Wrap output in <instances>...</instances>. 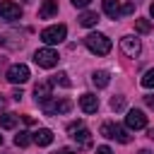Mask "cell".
<instances>
[{"instance_id":"cell-27","label":"cell","mask_w":154,"mask_h":154,"mask_svg":"<svg viewBox=\"0 0 154 154\" xmlns=\"http://www.w3.org/2000/svg\"><path fill=\"white\" fill-rule=\"evenodd\" d=\"M144 103H147L149 108H154V94H149V96H144Z\"/></svg>"},{"instance_id":"cell-2","label":"cell","mask_w":154,"mask_h":154,"mask_svg":"<svg viewBox=\"0 0 154 154\" xmlns=\"http://www.w3.org/2000/svg\"><path fill=\"white\" fill-rule=\"evenodd\" d=\"M65 36H67V26H65V24H53V26H46V29L41 31V41H43L48 48L55 46V43H63Z\"/></svg>"},{"instance_id":"cell-17","label":"cell","mask_w":154,"mask_h":154,"mask_svg":"<svg viewBox=\"0 0 154 154\" xmlns=\"http://www.w3.org/2000/svg\"><path fill=\"white\" fill-rule=\"evenodd\" d=\"M17 123H19V116L17 113H2L0 116V128H5V130H12Z\"/></svg>"},{"instance_id":"cell-24","label":"cell","mask_w":154,"mask_h":154,"mask_svg":"<svg viewBox=\"0 0 154 154\" xmlns=\"http://www.w3.org/2000/svg\"><path fill=\"white\" fill-rule=\"evenodd\" d=\"M94 154H113V149L111 147H106V144H101V147H96V152Z\"/></svg>"},{"instance_id":"cell-12","label":"cell","mask_w":154,"mask_h":154,"mask_svg":"<svg viewBox=\"0 0 154 154\" xmlns=\"http://www.w3.org/2000/svg\"><path fill=\"white\" fill-rule=\"evenodd\" d=\"M79 108L84 111V113H96L99 111V96L96 94H82L79 96Z\"/></svg>"},{"instance_id":"cell-4","label":"cell","mask_w":154,"mask_h":154,"mask_svg":"<svg viewBox=\"0 0 154 154\" xmlns=\"http://www.w3.org/2000/svg\"><path fill=\"white\" fill-rule=\"evenodd\" d=\"M72 108V101L70 99H51L46 103H41V111L46 116H60V113H67Z\"/></svg>"},{"instance_id":"cell-29","label":"cell","mask_w":154,"mask_h":154,"mask_svg":"<svg viewBox=\"0 0 154 154\" xmlns=\"http://www.w3.org/2000/svg\"><path fill=\"white\" fill-rule=\"evenodd\" d=\"M58 154H77V152H72V149H67V147H65V149H60Z\"/></svg>"},{"instance_id":"cell-10","label":"cell","mask_w":154,"mask_h":154,"mask_svg":"<svg viewBox=\"0 0 154 154\" xmlns=\"http://www.w3.org/2000/svg\"><path fill=\"white\" fill-rule=\"evenodd\" d=\"M34 96H36V103H46L53 99V82L51 79H43L34 87Z\"/></svg>"},{"instance_id":"cell-19","label":"cell","mask_w":154,"mask_h":154,"mask_svg":"<svg viewBox=\"0 0 154 154\" xmlns=\"http://www.w3.org/2000/svg\"><path fill=\"white\" fill-rule=\"evenodd\" d=\"M29 142H34L31 132H26V130H19V132L14 135V144H17V147H26Z\"/></svg>"},{"instance_id":"cell-5","label":"cell","mask_w":154,"mask_h":154,"mask_svg":"<svg viewBox=\"0 0 154 154\" xmlns=\"http://www.w3.org/2000/svg\"><path fill=\"white\" fill-rule=\"evenodd\" d=\"M58 53L53 51V48H38L36 53H34V63L38 65V67H55L58 65Z\"/></svg>"},{"instance_id":"cell-33","label":"cell","mask_w":154,"mask_h":154,"mask_svg":"<svg viewBox=\"0 0 154 154\" xmlns=\"http://www.w3.org/2000/svg\"><path fill=\"white\" fill-rule=\"evenodd\" d=\"M0 144H2V135H0Z\"/></svg>"},{"instance_id":"cell-34","label":"cell","mask_w":154,"mask_h":154,"mask_svg":"<svg viewBox=\"0 0 154 154\" xmlns=\"http://www.w3.org/2000/svg\"><path fill=\"white\" fill-rule=\"evenodd\" d=\"M130 2H140V0H130Z\"/></svg>"},{"instance_id":"cell-9","label":"cell","mask_w":154,"mask_h":154,"mask_svg":"<svg viewBox=\"0 0 154 154\" xmlns=\"http://www.w3.org/2000/svg\"><path fill=\"white\" fill-rule=\"evenodd\" d=\"M125 125L130 130H142V128H147V116L140 108H130L128 116H125Z\"/></svg>"},{"instance_id":"cell-31","label":"cell","mask_w":154,"mask_h":154,"mask_svg":"<svg viewBox=\"0 0 154 154\" xmlns=\"http://www.w3.org/2000/svg\"><path fill=\"white\" fill-rule=\"evenodd\" d=\"M140 154H152V152H149V149H142V152H140Z\"/></svg>"},{"instance_id":"cell-8","label":"cell","mask_w":154,"mask_h":154,"mask_svg":"<svg viewBox=\"0 0 154 154\" xmlns=\"http://www.w3.org/2000/svg\"><path fill=\"white\" fill-rule=\"evenodd\" d=\"M120 51L128 55V58H137L140 51H142V43L137 36H123L120 38Z\"/></svg>"},{"instance_id":"cell-26","label":"cell","mask_w":154,"mask_h":154,"mask_svg":"<svg viewBox=\"0 0 154 154\" xmlns=\"http://www.w3.org/2000/svg\"><path fill=\"white\" fill-rule=\"evenodd\" d=\"M89 2H91V0H72V5H75V7H87Z\"/></svg>"},{"instance_id":"cell-11","label":"cell","mask_w":154,"mask_h":154,"mask_svg":"<svg viewBox=\"0 0 154 154\" xmlns=\"http://www.w3.org/2000/svg\"><path fill=\"white\" fill-rule=\"evenodd\" d=\"M70 135H72V140L77 142V147H79V149H89V147H91V132H89L84 125H82V128H77V130H72Z\"/></svg>"},{"instance_id":"cell-28","label":"cell","mask_w":154,"mask_h":154,"mask_svg":"<svg viewBox=\"0 0 154 154\" xmlns=\"http://www.w3.org/2000/svg\"><path fill=\"white\" fill-rule=\"evenodd\" d=\"M12 96H14V99H17V101H19V99H22V96H24V94H22V89H14V94H12Z\"/></svg>"},{"instance_id":"cell-30","label":"cell","mask_w":154,"mask_h":154,"mask_svg":"<svg viewBox=\"0 0 154 154\" xmlns=\"http://www.w3.org/2000/svg\"><path fill=\"white\" fill-rule=\"evenodd\" d=\"M149 14H152V17H154V2H152V5H149Z\"/></svg>"},{"instance_id":"cell-13","label":"cell","mask_w":154,"mask_h":154,"mask_svg":"<svg viewBox=\"0 0 154 154\" xmlns=\"http://www.w3.org/2000/svg\"><path fill=\"white\" fill-rule=\"evenodd\" d=\"M101 7H103V12H106L111 19L123 17V5H120V0H101Z\"/></svg>"},{"instance_id":"cell-25","label":"cell","mask_w":154,"mask_h":154,"mask_svg":"<svg viewBox=\"0 0 154 154\" xmlns=\"http://www.w3.org/2000/svg\"><path fill=\"white\" fill-rule=\"evenodd\" d=\"M130 12H135V2H128V5H123V14H130Z\"/></svg>"},{"instance_id":"cell-14","label":"cell","mask_w":154,"mask_h":154,"mask_svg":"<svg viewBox=\"0 0 154 154\" xmlns=\"http://www.w3.org/2000/svg\"><path fill=\"white\" fill-rule=\"evenodd\" d=\"M58 14V2L55 0H43V5L38 7V17L41 19H51Z\"/></svg>"},{"instance_id":"cell-6","label":"cell","mask_w":154,"mask_h":154,"mask_svg":"<svg viewBox=\"0 0 154 154\" xmlns=\"http://www.w3.org/2000/svg\"><path fill=\"white\" fill-rule=\"evenodd\" d=\"M29 77H31V72H29V67H26L24 63H14V65H10V70H7V79H10L12 84H24Z\"/></svg>"},{"instance_id":"cell-18","label":"cell","mask_w":154,"mask_h":154,"mask_svg":"<svg viewBox=\"0 0 154 154\" xmlns=\"http://www.w3.org/2000/svg\"><path fill=\"white\" fill-rule=\"evenodd\" d=\"M96 22H99V14L96 12H82L79 14V24L82 26H96Z\"/></svg>"},{"instance_id":"cell-3","label":"cell","mask_w":154,"mask_h":154,"mask_svg":"<svg viewBox=\"0 0 154 154\" xmlns=\"http://www.w3.org/2000/svg\"><path fill=\"white\" fill-rule=\"evenodd\" d=\"M101 135L108 137V140H116V142H120V144H128V142L132 140L130 132H128L123 125H118V123H103V125H101Z\"/></svg>"},{"instance_id":"cell-23","label":"cell","mask_w":154,"mask_h":154,"mask_svg":"<svg viewBox=\"0 0 154 154\" xmlns=\"http://www.w3.org/2000/svg\"><path fill=\"white\" fill-rule=\"evenodd\" d=\"M111 108L113 111H123L125 108V96H113L111 99Z\"/></svg>"},{"instance_id":"cell-15","label":"cell","mask_w":154,"mask_h":154,"mask_svg":"<svg viewBox=\"0 0 154 154\" xmlns=\"http://www.w3.org/2000/svg\"><path fill=\"white\" fill-rule=\"evenodd\" d=\"M31 137H34V142H36L38 147H48V144L53 142V132H51L48 128H38Z\"/></svg>"},{"instance_id":"cell-16","label":"cell","mask_w":154,"mask_h":154,"mask_svg":"<svg viewBox=\"0 0 154 154\" xmlns=\"http://www.w3.org/2000/svg\"><path fill=\"white\" fill-rule=\"evenodd\" d=\"M91 82H94V87L103 89V87H108V82H111V75H108L106 70H96V72L91 75Z\"/></svg>"},{"instance_id":"cell-20","label":"cell","mask_w":154,"mask_h":154,"mask_svg":"<svg viewBox=\"0 0 154 154\" xmlns=\"http://www.w3.org/2000/svg\"><path fill=\"white\" fill-rule=\"evenodd\" d=\"M135 29H137L140 34H149V31H152V22H149V19H135Z\"/></svg>"},{"instance_id":"cell-22","label":"cell","mask_w":154,"mask_h":154,"mask_svg":"<svg viewBox=\"0 0 154 154\" xmlns=\"http://www.w3.org/2000/svg\"><path fill=\"white\" fill-rule=\"evenodd\" d=\"M142 87H144V89H154V70H147V72H144Z\"/></svg>"},{"instance_id":"cell-21","label":"cell","mask_w":154,"mask_h":154,"mask_svg":"<svg viewBox=\"0 0 154 154\" xmlns=\"http://www.w3.org/2000/svg\"><path fill=\"white\" fill-rule=\"evenodd\" d=\"M51 82H53V84H60V87H72V82L67 79V75H65V72L53 75V77H51Z\"/></svg>"},{"instance_id":"cell-1","label":"cell","mask_w":154,"mask_h":154,"mask_svg":"<svg viewBox=\"0 0 154 154\" xmlns=\"http://www.w3.org/2000/svg\"><path fill=\"white\" fill-rule=\"evenodd\" d=\"M84 46L94 53V55H106L108 51H111V38L106 36V34H99V31H91V34H87L84 36Z\"/></svg>"},{"instance_id":"cell-35","label":"cell","mask_w":154,"mask_h":154,"mask_svg":"<svg viewBox=\"0 0 154 154\" xmlns=\"http://www.w3.org/2000/svg\"><path fill=\"white\" fill-rule=\"evenodd\" d=\"M26 2H29V0H26Z\"/></svg>"},{"instance_id":"cell-7","label":"cell","mask_w":154,"mask_h":154,"mask_svg":"<svg viewBox=\"0 0 154 154\" xmlns=\"http://www.w3.org/2000/svg\"><path fill=\"white\" fill-rule=\"evenodd\" d=\"M19 17H22V7H19L17 2H12V0H2V2H0V19L14 22V19H19Z\"/></svg>"},{"instance_id":"cell-32","label":"cell","mask_w":154,"mask_h":154,"mask_svg":"<svg viewBox=\"0 0 154 154\" xmlns=\"http://www.w3.org/2000/svg\"><path fill=\"white\" fill-rule=\"evenodd\" d=\"M2 43H5V38H2V36H0V46H2Z\"/></svg>"}]
</instances>
